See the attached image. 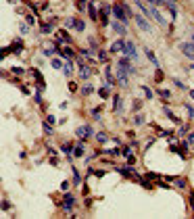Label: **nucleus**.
Wrapping results in <instances>:
<instances>
[{"mask_svg":"<svg viewBox=\"0 0 194 219\" xmlns=\"http://www.w3.org/2000/svg\"><path fill=\"white\" fill-rule=\"evenodd\" d=\"M113 15H115L117 21L127 23V21H130V17H127V4H125V2H117V4L113 6Z\"/></svg>","mask_w":194,"mask_h":219,"instance_id":"obj_1","label":"nucleus"},{"mask_svg":"<svg viewBox=\"0 0 194 219\" xmlns=\"http://www.w3.org/2000/svg\"><path fill=\"white\" fill-rule=\"evenodd\" d=\"M123 52H125V57H127V59H132V61H136V59H138V50H136V44H134V42H130V40H125Z\"/></svg>","mask_w":194,"mask_h":219,"instance_id":"obj_2","label":"nucleus"},{"mask_svg":"<svg viewBox=\"0 0 194 219\" xmlns=\"http://www.w3.org/2000/svg\"><path fill=\"white\" fill-rule=\"evenodd\" d=\"M92 134H94L92 125H82V127H77V130H75V136H77L79 140H86V138H92Z\"/></svg>","mask_w":194,"mask_h":219,"instance_id":"obj_3","label":"nucleus"},{"mask_svg":"<svg viewBox=\"0 0 194 219\" xmlns=\"http://www.w3.org/2000/svg\"><path fill=\"white\" fill-rule=\"evenodd\" d=\"M134 19H136V25H138L140 29H144V31H146V34H152V27H150V23H148L146 19H144V17H140V15H136Z\"/></svg>","mask_w":194,"mask_h":219,"instance_id":"obj_4","label":"nucleus"},{"mask_svg":"<svg viewBox=\"0 0 194 219\" xmlns=\"http://www.w3.org/2000/svg\"><path fill=\"white\" fill-rule=\"evenodd\" d=\"M73 207H75V198L71 196V194H65V198H63V209H65V211H71Z\"/></svg>","mask_w":194,"mask_h":219,"instance_id":"obj_5","label":"nucleus"},{"mask_svg":"<svg viewBox=\"0 0 194 219\" xmlns=\"http://www.w3.org/2000/svg\"><path fill=\"white\" fill-rule=\"evenodd\" d=\"M148 15H152V19L159 23V25H165V17H163V15H161V11H157L155 6H150V13H148Z\"/></svg>","mask_w":194,"mask_h":219,"instance_id":"obj_6","label":"nucleus"},{"mask_svg":"<svg viewBox=\"0 0 194 219\" xmlns=\"http://www.w3.org/2000/svg\"><path fill=\"white\" fill-rule=\"evenodd\" d=\"M92 71H94V67H90V65H82V67H79V77H82V79H88V77L92 75Z\"/></svg>","mask_w":194,"mask_h":219,"instance_id":"obj_7","label":"nucleus"},{"mask_svg":"<svg viewBox=\"0 0 194 219\" xmlns=\"http://www.w3.org/2000/svg\"><path fill=\"white\" fill-rule=\"evenodd\" d=\"M111 27L119 34V36H125L127 34V29H125V25H123V23H121V21H115V23H111Z\"/></svg>","mask_w":194,"mask_h":219,"instance_id":"obj_8","label":"nucleus"},{"mask_svg":"<svg viewBox=\"0 0 194 219\" xmlns=\"http://www.w3.org/2000/svg\"><path fill=\"white\" fill-rule=\"evenodd\" d=\"M123 46H125V40H117L111 44V50L109 52H123Z\"/></svg>","mask_w":194,"mask_h":219,"instance_id":"obj_9","label":"nucleus"},{"mask_svg":"<svg viewBox=\"0 0 194 219\" xmlns=\"http://www.w3.org/2000/svg\"><path fill=\"white\" fill-rule=\"evenodd\" d=\"M144 54H146V57H148V61H150V63H152V65H155V67H157V69H159V67H161V65H159V59H157V57H155V52H152V50H150V48H144Z\"/></svg>","mask_w":194,"mask_h":219,"instance_id":"obj_10","label":"nucleus"},{"mask_svg":"<svg viewBox=\"0 0 194 219\" xmlns=\"http://www.w3.org/2000/svg\"><path fill=\"white\" fill-rule=\"evenodd\" d=\"M182 50H184V54H186L188 59L194 61V44H182Z\"/></svg>","mask_w":194,"mask_h":219,"instance_id":"obj_11","label":"nucleus"},{"mask_svg":"<svg viewBox=\"0 0 194 219\" xmlns=\"http://www.w3.org/2000/svg\"><path fill=\"white\" fill-rule=\"evenodd\" d=\"M105 77H107V86H115V75H113V71H111L109 65H107V69H105Z\"/></svg>","mask_w":194,"mask_h":219,"instance_id":"obj_12","label":"nucleus"},{"mask_svg":"<svg viewBox=\"0 0 194 219\" xmlns=\"http://www.w3.org/2000/svg\"><path fill=\"white\" fill-rule=\"evenodd\" d=\"M165 6L169 9V13H171V17H173V19L178 17V6H175L173 0H165Z\"/></svg>","mask_w":194,"mask_h":219,"instance_id":"obj_13","label":"nucleus"},{"mask_svg":"<svg viewBox=\"0 0 194 219\" xmlns=\"http://www.w3.org/2000/svg\"><path fill=\"white\" fill-rule=\"evenodd\" d=\"M88 13H90L92 21H96V19H100V17H98V11H96V6H94V2H90V4H88Z\"/></svg>","mask_w":194,"mask_h":219,"instance_id":"obj_14","label":"nucleus"},{"mask_svg":"<svg viewBox=\"0 0 194 219\" xmlns=\"http://www.w3.org/2000/svg\"><path fill=\"white\" fill-rule=\"evenodd\" d=\"M117 171H119V173H123V175H136L134 167H117Z\"/></svg>","mask_w":194,"mask_h":219,"instance_id":"obj_15","label":"nucleus"},{"mask_svg":"<svg viewBox=\"0 0 194 219\" xmlns=\"http://www.w3.org/2000/svg\"><path fill=\"white\" fill-rule=\"evenodd\" d=\"M113 102H115V111H117V113H121V111H123V100H121V96H115V98H113Z\"/></svg>","mask_w":194,"mask_h":219,"instance_id":"obj_16","label":"nucleus"},{"mask_svg":"<svg viewBox=\"0 0 194 219\" xmlns=\"http://www.w3.org/2000/svg\"><path fill=\"white\" fill-rule=\"evenodd\" d=\"M61 152L67 155V157H71V155H73V146H71V144H63L61 146Z\"/></svg>","mask_w":194,"mask_h":219,"instance_id":"obj_17","label":"nucleus"},{"mask_svg":"<svg viewBox=\"0 0 194 219\" xmlns=\"http://www.w3.org/2000/svg\"><path fill=\"white\" fill-rule=\"evenodd\" d=\"M59 54H61V57H65V59L69 61L71 57H73V50H71V48H63V50H61V48H59Z\"/></svg>","mask_w":194,"mask_h":219,"instance_id":"obj_18","label":"nucleus"},{"mask_svg":"<svg viewBox=\"0 0 194 219\" xmlns=\"http://www.w3.org/2000/svg\"><path fill=\"white\" fill-rule=\"evenodd\" d=\"M73 155H75V157H82V155H84V140H82L77 146H73Z\"/></svg>","mask_w":194,"mask_h":219,"instance_id":"obj_19","label":"nucleus"},{"mask_svg":"<svg viewBox=\"0 0 194 219\" xmlns=\"http://www.w3.org/2000/svg\"><path fill=\"white\" fill-rule=\"evenodd\" d=\"M63 73H65V75H71V73H73V65H71V61H67V63H65Z\"/></svg>","mask_w":194,"mask_h":219,"instance_id":"obj_20","label":"nucleus"},{"mask_svg":"<svg viewBox=\"0 0 194 219\" xmlns=\"http://www.w3.org/2000/svg\"><path fill=\"white\" fill-rule=\"evenodd\" d=\"M73 27H75V31H84V29H86V23H84L82 19H75V25H73Z\"/></svg>","mask_w":194,"mask_h":219,"instance_id":"obj_21","label":"nucleus"},{"mask_svg":"<svg viewBox=\"0 0 194 219\" xmlns=\"http://www.w3.org/2000/svg\"><path fill=\"white\" fill-rule=\"evenodd\" d=\"M13 48H15V50H13L15 54H21V52H23V44H21V40H17V42L13 44Z\"/></svg>","mask_w":194,"mask_h":219,"instance_id":"obj_22","label":"nucleus"},{"mask_svg":"<svg viewBox=\"0 0 194 219\" xmlns=\"http://www.w3.org/2000/svg\"><path fill=\"white\" fill-rule=\"evenodd\" d=\"M73 184H75V186H79V184H82V175H79V171H77L75 167H73Z\"/></svg>","mask_w":194,"mask_h":219,"instance_id":"obj_23","label":"nucleus"},{"mask_svg":"<svg viewBox=\"0 0 194 219\" xmlns=\"http://www.w3.org/2000/svg\"><path fill=\"white\" fill-rule=\"evenodd\" d=\"M96 140H98V142H100V144H105V142H107V140H109V136H107V134H105V132H98V134H96Z\"/></svg>","mask_w":194,"mask_h":219,"instance_id":"obj_24","label":"nucleus"},{"mask_svg":"<svg viewBox=\"0 0 194 219\" xmlns=\"http://www.w3.org/2000/svg\"><path fill=\"white\" fill-rule=\"evenodd\" d=\"M42 34H48V31H52V23H42Z\"/></svg>","mask_w":194,"mask_h":219,"instance_id":"obj_25","label":"nucleus"},{"mask_svg":"<svg viewBox=\"0 0 194 219\" xmlns=\"http://www.w3.org/2000/svg\"><path fill=\"white\" fill-rule=\"evenodd\" d=\"M144 121H146V119H144V115H136V117H134V123H136V125H142Z\"/></svg>","mask_w":194,"mask_h":219,"instance_id":"obj_26","label":"nucleus"},{"mask_svg":"<svg viewBox=\"0 0 194 219\" xmlns=\"http://www.w3.org/2000/svg\"><path fill=\"white\" fill-rule=\"evenodd\" d=\"M42 127H44L46 136H50V134H52V127H50V123H46V121H44V123H42Z\"/></svg>","mask_w":194,"mask_h":219,"instance_id":"obj_27","label":"nucleus"},{"mask_svg":"<svg viewBox=\"0 0 194 219\" xmlns=\"http://www.w3.org/2000/svg\"><path fill=\"white\" fill-rule=\"evenodd\" d=\"M173 184H175L178 188H186V180H182V177H178V180H173Z\"/></svg>","mask_w":194,"mask_h":219,"instance_id":"obj_28","label":"nucleus"},{"mask_svg":"<svg viewBox=\"0 0 194 219\" xmlns=\"http://www.w3.org/2000/svg\"><path fill=\"white\" fill-rule=\"evenodd\" d=\"M42 52H44V57H52L57 52V48H46V50H42Z\"/></svg>","mask_w":194,"mask_h":219,"instance_id":"obj_29","label":"nucleus"},{"mask_svg":"<svg viewBox=\"0 0 194 219\" xmlns=\"http://www.w3.org/2000/svg\"><path fill=\"white\" fill-rule=\"evenodd\" d=\"M159 96H163V98H171V92H169V90H159Z\"/></svg>","mask_w":194,"mask_h":219,"instance_id":"obj_30","label":"nucleus"},{"mask_svg":"<svg viewBox=\"0 0 194 219\" xmlns=\"http://www.w3.org/2000/svg\"><path fill=\"white\" fill-rule=\"evenodd\" d=\"M52 67H54V69H63L65 65H63V63H61L59 59H52Z\"/></svg>","mask_w":194,"mask_h":219,"instance_id":"obj_31","label":"nucleus"},{"mask_svg":"<svg viewBox=\"0 0 194 219\" xmlns=\"http://www.w3.org/2000/svg\"><path fill=\"white\" fill-rule=\"evenodd\" d=\"M121 152H123V157H132V148H130V146H123Z\"/></svg>","mask_w":194,"mask_h":219,"instance_id":"obj_32","label":"nucleus"},{"mask_svg":"<svg viewBox=\"0 0 194 219\" xmlns=\"http://www.w3.org/2000/svg\"><path fill=\"white\" fill-rule=\"evenodd\" d=\"M65 25H67V27H73V25H75V19H73V17L65 19Z\"/></svg>","mask_w":194,"mask_h":219,"instance_id":"obj_33","label":"nucleus"},{"mask_svg":"<svg viewBox=\"0 0 194 219\" xmlns=\"http://www.w3.org/2000/svg\"><path fill=\"white\" fill-rule=\"evenodd\" d=\"M98 59H100V61H107V50H102V48H98Z\"/></svg>","mask_w":194,"mask_h":219,"instance_id":"obj_34","label":"nucleus"},{"mask_svg":"<svg viewBox=\"0 0 194 219\" xmlns=\"http://www.w3.org/2000/svg\"><path fill=\"white\" fill-rule=\"evenodd\" d=\"M109 92H111V86L102 88V90H100V96H102V98H107V96H109Z\"/></svg>","mask_w":194,"mask_h":219,"instance_id":"obj_35","label":"nucleus"},{"mask_svg":"<svg viewBox=\"0 0 194 219\" xmlns=\"http://www.w3.org/2000/svg\"><path fill=\"white\" fill-rule=\"evenodd\" d=\"M142 92L146 94V98H152V92H150V88H146V86H142Z\"/></svg>","mask_w":194,"mask_h":219,"instance_id":"obj_36","label":"nucleus"},{"mask_svg":"<svg viewBox=\"0 0 194 219\" xmlns=\"http://www.w3.org/2000/svg\"><path fill=\"white\" fill-rule=\"evenodd\" d=\"M13 73H15V75H23V73H25V69H21V67H13Z\"/></svg>","mask_w":194,"mask_h":219,"instance_id":"obj_37","label":"nucleus"},{"mask_svg":"<svg viewBox=\"0 0 194 219\" xmlns=\"http://www.w3.org/2000/svg\"><path fill=\"white\" fill-rule=\"evenodd\" d=\"M92 115H94V119H100V107L92 109Z\"/></svg>","mask_w":194,"mask_h":219,"instance_id":"obj_38","label":"nucleus"},{"mask_svg":"<svg viewBox=\"0 0 194 219\" xmlns=\"http://www.w3.org/2000/svg\"><path fill=\"white\" fill-rule=\"evenodd\" d=\"M82 92L88 96V94H92V92H94V88H92V86H84V90H82Z\"/></svg>","mask_w":194,"mask_h":219,"instance_id":"obj_39","label":"nucleus"},{"mask_svg":"<svg viewBox=\"0 0 194 219\" xmlns=\"http://www.w3.org/2000/svg\"><path fill=\"white\" fill-rule=\"evenodd\" d=\"M54 121H57V119H54V115H46V123H50V125H52Z\"/></svg>","mask_w":194,"mask_h":219,"instance_id":"obj_40","label":"nucleus"},{"mask_svg":"<svg viewBox=\"0 0 194 219\" xmlns=\"http://www.w3.org/2000/svg\"><path fill=\"white\" fill-rule=\"evenodd\" d=\"M155 77H157V82H161V79H163V71H161V69H157V73H155Z\"/></svg>","mask_w":194,"mask_h":219,"instance_id":"obj_41","label":"nucleus"},{"mask_svg":"<svg viewBox=\"0 0 194 219\" xmlns=\"http://www.w3.org/2000/svg\"><path fill=\"white\" fill-rule=\"evenodd\" d=\"M21 34H29V25H25V23H23V25H21Z\"/></svg>","mask_w":194,"mask_h":219,"instance_id":"obj_42","label":"nucleus"},{"mask_svg":"<svg viewBox=\"0 0 194 219\" xmlns=\"http://www.w3.org/2000/svg\"><path fill=\"white\" fill-rule=\"evenodd\" d=\"M175 86H178L180 90H186V86H184V82H180V79H175Z\"/></svg>","mask_w":194,"mask_h":219,"instance_id":"obj_43","label":"nucleus"},{"mask_svg":"<svg viewBox=\"0 0 194 219\" xmlns=\"http://www.w3.org/2000/svg\"><path fill=\"white\" fill-rule=\"evenodd\" d=\"M27 23H29V25H34V23H36V19H34V15H27Z\"/></svg>","mask_w":194,"mask_h":219,"instance_id":"obj_44","label":"nucleus"},{"mask_svg":"<svg viewBox=\"0 0 194 219\" xmlns=\"http://www.w3.org/2000/svg\"><path fill=\"white\" fill-rule=\"evenodd\" d=\"M69 186H71V184H69V182H63V184H61V188H63V190H65V192H67V190H69Z\"/></svg>","mask_w":194,"mask_h":219,"instance_id":"obj_45","label":"nucleus"},{"mask_svg":"<svg viewBox=\"0 0 194 219\" xmlns=\"http://www.w3.org/2000/svg\"><path fill=\"white\" fill-rule=\"evenodd\" d=\"M69 90H71V92H75V90H77V86H75V82H71V84H69Z\"/></svg>","mask_w":194,"mask_h":219,"instance_id":"obj_46","label":"nucleus"},{"mask_svg":"<svg viewBox=\"0 0 194 219\" xmlns=\"http://www.w3.org/2000/svg\"><path fill=\"white\" fill-rule=\"evenodd\" d=\"M34 98H36V102H38V104L42 102V96H40V92H36V96H34Z\"/></svg>","mask_w":194,"mask_h":219,"instance_id":"obj_47","label":"nucleus"},{"mask_svg":"<svg viewBox=\"0 0 194 219\" xmlns=\"http://www.w3.org/2000/svg\"><path fill=\"white\" fill-rule=\"evenodd\" d=\"M188 142H190V144H194V132H192V134L188 136Z\"/></svg>","mask_w":194,"mask_h":219,"instance_id":"obj_48","label":"nucleus"},{"mask_svg":"<svg viewBox=\"0 0 194 219\" xmlns=\"http://www.w3.org/2000/svg\"><path fill=\"white\" fill-rule=\"evenodd\" d=\"M190 200H194V192H190Z\"/></svg>","mask_w":194,"mask_h":219,"instance_id":"obj_49","label":"nucleus"},{"mask_svg":"<svg viewBox=\"0 0 194 219\" xmlns=\"http://www.w3.org/2000/svg\"><path fill=\"white\" fill-rule=\"evenodd\" d=\"M190 96H192V98H194V90H190Z\"/></svg>","mask_w":194,"mask_h":219,"instance_id":"obj_50","label":"nucleus"},{"mask_svg":"<svg viewBox=\"0 0 194 219\" xmlns=\"http://www.w3.org/2000/svg\"><path fill=\"white\" fill-rule=\"evenodd\" d=\"M9 2H17V0H9Z\"/></svg>","mask_w":194,"mask_h":219,"instance_id":"obj_51","label":"nucleus"}]
</instances>
